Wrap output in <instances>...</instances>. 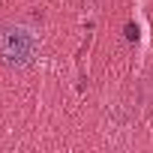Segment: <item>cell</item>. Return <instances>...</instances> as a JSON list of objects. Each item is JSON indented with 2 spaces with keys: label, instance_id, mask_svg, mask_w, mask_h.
Wrapping results in <instances>:
<instances>
[{
  "label": "cell",
  "instance_id": "obj_1",
  "mask_svg": "<svg viewBox=\"0 0 153 153\" xmlns=\"http://www.w3.org/2000/svg\"><path fill=\"white\" fill-rule=\"evenodd\" d=\"M36 54V42L21 24H0V60L6 66H27Z\"/></svg>",
  "mask_w": 153,
  "mask_h": 153
},
{
  "label": "cell",
  "instance_id": "obj_2",
  "mask_svg": "<svg viewBox=\"0 0 153 153\" xmlns=\"http://www.w3.org/2000/svg\"><path fill=\"white\" fill-rule=\"evenodd\" d=\"M126 36H129V39H135V36H138V30H135L132 24H126Z\"/></svg>",
  "mask_w": 153,
  "mask_h": 153
}]
</instances>
